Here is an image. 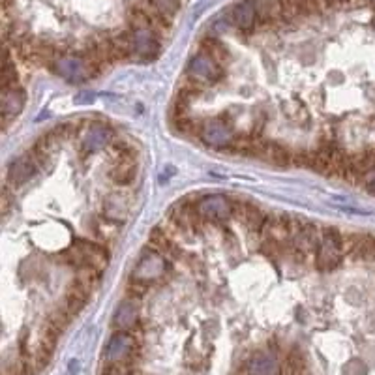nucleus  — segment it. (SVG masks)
Listing matches in <instances>:
<instances>
[{"label": "nucleus", "instance_id": "nucleus-32", "mask_svg": "<svg viewBox=\"0 0 375 375\" xmlns=\"http://www.w3.org/2000/svg\"><path fill=\"white\" fill-rule=\"evenodd\" d=\"M366 364L360 362V360H351V362L346 366V375H366Z\"/></svg>", "mask_w": 375, "mask_h": 375}, {"label": "nucleus", "instance_id": "nucleus-11", "mask_svg": "<svg viewBox=\"0 0 375 375\" xmlns=\"http://www.w3.org/2000/svg\"><path fill=\"white\" fill-rule=\"evenodd\" d=\"M321 238H323L321 227L316 226V223L304 221L298 235L291 240V244L295 246L297 250L302 251L304 256H310V253H317L319 244H321Z\"/></svg>", "mask_w": 375, "mask_h": 375}, {"label": "nucleus", "instance_id": "nucleus-2", "mask_svg": "<svg viewBox=\"0 0 375 375\" xmlns=\"http://www.w3.org/2000/svg\"><path fill=\"white\" fill-rule=\"evenodd\" d=\"M344 259V235L336 227H325L319 250L316 253V267L319 270H334Z\"/></svg>", "mask_w": 375, "mask_h": 375}, {"label": "nucleus", "instance_id": "nucleus-14", "mask_svg": "<svg viewBox=\"0 0 375 375\" xmlns=\"http://www.w3.org/2000/svg\"><path fill=\"white\" fill-rule=\"evenodd\" d=\"M139 319V304L135 298H126L119 304L113 316V327L117 330H133Z\"/></svg>", "mask_w": 375, "mask_h": 375}, {"label": "nucleus", "instance_id": "nucleus-15", "mask_svg": "<svg viewBox=\"0 0 375 375\" xmlns=\"http://www.w3.org/2000/svg\"><path fill=\"white\" fill-rule=\"evenodd\" d=\"M246 375H280V362L272 353H257L246 364Z\"/></svg>", "mask_w": 375, "mask_h": 375}, {"label": "nucleus", "instance_id": "nucleus-6", "mask_svg": "<svg viewBox=\"0 0 375 375\" xmlns=\"http://www.w3.org/2000/svg\"><path fill=\"white\" fill-rule=\"evenodd\" d=\"M203 221H226L233 216V203L223 196H207L197 203Z\"/></svg>", "mask_w": 375, "mask_h": 375}, {"label": "nucleus", "instance_id": "nucleus-22", "mask_svg": "<svg viewBox=\"0 0 375 375\" xmlns=\"http://www.w3.org/2000/svg\"><path fill=\"white\" fill-rule=\"evenodd\" d=\"M89 297H90V291L87 289L84 286H81L79 281H75L70 289H68V293H66V310L70 311L72 316H75V314H79V311L83 310L84 306H87V302H89Z\"/></svg>", "mask_w": 375, "mask_h": 375}, {"label": "nucleus", "instance_id": "nucleus-24", "mask_svg": "<svg viewBox=\"0 0 375 375\" xmlns=\"http://www.w3.org/2000/svg\"><path fill=\"white\" fill-rule=\"evenodd\" d=\"M201 49L203 53H207L209 57H212V59L218 62V64H226L227 60H229V51H227L226 43H221L218 38H205L201 42Z\"/></svg>", "mask_w": 375, "mask_h": 375}, {"label": "nucleus", "instance_id": "nucleus-23", "mask_svg": "<svg viewBox=\"0 0 375 375\" xmlns=\"http://www.w3.org/2000/svg\"><path fill=\"white\" fill-rule=\"evenodd\" d=\"M150 246L158 250L161 256H179V250H177V244L175 240L169 235H167L161 227H156L150 233Z\"/></svg>", "mask_w": 375, "mask_h": 375}, {"label": "nucleus", "instance_id": "nucleus-13", "mask_svg": "<svg viewBox=\"0 0 375 375\" xmlns=\"http://www.w3.org/2000/svg\"><path fill=\"white\" fill-rule=\"evenodd\" d=\"M24 101H27V94L21 87L2 90V128H6L10 120L15 119L23 111Z\"/></svg>", "mask_w": 375, "mask_h": 375}, {"label": "nucleus", "instance_id": "nucleus-33", "mask_svg": "<svg viewBox=\"0 0 375 375\" xmlns=\"http://www.w3.org/2000/svg\"><path fill=\"white\" fill-rule=\"evenodd\" d=\"M366 190H368L369 196H375V175H372V177L366 180Z\"/></svg>", "mask_w": 375, "mask_h": 375}, {"label": "nucleus", "instance_id": "nucleus-10", "mask_svg": "<svg viewBox=\"0 0 375 375\" xmlns=\"http://www.w3.org/2000/svg\"><path fill=\"white\" fill-rule=\"evenodd\" d=\"M229 21L242 32L257 29V0H240L229 10Z\"/></svg>", "mask_w": 375, "mask_h": 375}, {"label": "nucleus", "instance_id": "nucleus-34", "mask_svg": "<svg viewBox=\"0 0 375 375\" xmlns=\"http://www.w3.org/2000/svg\"><path fill=\"white\" fill-rule=\"evenodd\" d=\"M368 2H374V4H375V0H368Z\"/></svg>", "mask_w": 375, "mask_h": 375}, {"label": "nucleus", "instance_id": "nucleus-1", "mask_svg": "<svg viewBox=\"0 0 375 375\" xmlns=\"http://www.w3.org/2000/svg\"><path fill=\"white\" fill-rule=\"evenodd\" d=\"M64 259L72 267L81 268V267H94L98 270H103L108 267L109 256L105 248L89 242V240H75L64 253Z\"/></svg>", "mask_w": 375, "mask_h": 375}, {"label": "nucleus", "instance_id": "nucleus-16", "mask_svg": "<svg viewBox=\"0 0 375 375\" xmlns=\"http://www.w3.org/2000/svg\"><path fill=\"white\" fill-rule=\"evenodd\" d=\"M263 235L268 240H276V242H289L291 238V218L287 216H268L263 227Z\"/></svg>", "mask_w": 375, "mask_h": 375}, {"label": "nucleus", "instance_id": "nucleus-29", "mask_svg": "<svg viewBox=\"0 0 375 375\" xmlns=\"http://www.w3.org/2000/svg\"><path fill=\"white\" fill-rule=\"evenodd\" d=\"M149 2L169 19H173L180 10V0H149Z\"/></svg>", "mask_w": 375, "mask_h": 375}, {"label": "nucleus", "instance_id": "nucleus-3", "mask_svg": "<svg viewBox=\"0 0 375 375\" xmlns=\"http://www.w3.org/2000/svg\"><path fill=\"white\" fill-rule=\"evenodd\" d=\"M138 355V339L131 330H117L103 351L105 362H133Z\"/></svg>", "mask_w": 375, "mask_h": 375}, {"label": "nucleus", "instance_id": "nucleus-28", "mask_svg": "<svg viewBox=\"0 0 375 375\" xmlns=\"http://www.w3.org/2000/svg\"><path fill=\"white\" fill-rule=\"evenodd\" d=\"M70 319H72V314L66 310V308H62V310L59 308V310L51 311V316H49L47 323L53 328H57L59 332H64V328L70 325Z\"/></svg>", "mask_w": 375, "mask_h": 375}, {"label": "nucleus", "instance_id": "nucleus-9", "mask_svg": "<svg viewBox=\"0 0 375 375\" xmlns=\"http://www.w3.org/2000/svg\"><path fill=\"white\" fill-rule=\"evenodd\" d=\"M38 167H40V163L32 152L19 156L8 167V182L12 186H23L24 182H29L36 175Z\"/></svg>", "mask_w": 375, "mask_h": 375}, {"label": "nucleus", "instance_id": "nucleus-27", "mask_svg": "<svg viewBox=\"0 0 375 375\" xmlns=\"http://www.w3.org/2000/svg\"><path fill=\"white\" fill-rule=\"evenodd\" d=\"M100 272L101 270H98V268L94 267H81L78 268V278H75V281H79L81 286H84L92 293L96 287L100 286Z\"/></svg>", "mask_w": 375, "mask_h": 375}, {"label": "nucleus", "instance_id": "nucleus-20", "mask_svg": "<svg viewBox=\"0 0 375 375\" xmlns=\"http://www.w3.org/2000/svg\"><path fill=\"white\" fill-rule=\"evenodd\" d=\"M135 173H138V161H135V158H119V161L115 163L113 169L109 171V177H111L115 184L126 186L135 179Z\"/></svg>", "mask_w": 375, "mask_h": 375}, {"label": "nucleus", "instance_id": "nucleus-21", "mask_svg": "<svg viewBox=\"0 0 375 375\" xmlns=\"http://www.w3.org/2000/svg\"><path fill=\"white\" fill-rule=\"evenodd\" d=\"M111 130L105 128V126H92L87 135L83 139V149L87 152H96V150H101L103 147H108L109 141H111Z\"/></svg>", "mask_w": 375, "mask_h": 375}, {"label": "nucleus", "instance_id": "nucleus-26", "mask_svg": "<svg viewBox=\"0 0 375 375\" xmlns=\"http://www.w3.org/2000/svg\"><path fill=\"white\" fill-rule=\"evenodd\" d=\"M17 87V70L15 62L10 57V47L6 45V57H4V68H2V90H10Z\"/></svg>", "mask_w": 375, "mask_h": 375}, {"label": "nucleus", "instance_id": "nucleus-4", "mask_svg": "<svg viewBox=\"0 0 375 375\" xmlns=\"http://www.w3.org/2000/svg\"><path fill=\"white\" fill-rule=\"evenodd\" d=\"M53 70L59 73L60 78L70 81V83H84L89 79L98 78L92 66L87 62L81 54H68V57H59L53 62Z\"/></svg>", "mask_w": 375, "mask_h": 375}, {"label": "nucleus", "instance_id": "nucleus-30", "mask_svg": "<svg viewBox=\"0 0 375 375\" xmlns=\"http://www.w3.org/2000/svg\"><path fill=\"white\" fill-rule=\"evenodd\" d=\"M147 291H149V281L141 280V278H131V280L128 281V286H126V293H128L131 298H141Z\"/></svg>", "mask_w": 375, "mask_h": 375}, {"label": "nucleus", "instance_id": "nucleus-19", "mask_svg": "<svg viewBox=\"0 0 375 375\" xmlns=\"http://www.w3.org/2000/svg\"><path fill=\"white\" fill-rule=\"evenodd\" d=\"M375 171V150L368 149L358 152V154L351 156V175L349 179L351 182L358 179V177H366V175L374 173Z\"/></svg>", "mask_w": 375, "mask_h": 375}, {"label": "nucleus", "instance_id": "nucleus-7", "mask_svg": "<svg viewBox=\"0 0 375 375\" xmlns=\"http://www.w3.org/2000/svg\"><path fill=\"white\" fill-rule=\"evenodd\" d=\"M199 138L207 147L212 149H223L233 143V131L231 128L220 119L207 120L199 130Z\"/></svg>", "mask_w": 375, "mask_h": 375}, {"label": "nucleus", "instance_id": "nucleus-17", "mask_svg": "<svg viewBox=\"0 0 375 375\" xmlns=\"http://www.w3.org/2000/svg\"><path fill=\"white\" fill-rule=\"evenodd\" d=\"M163 272V257L158 250L149 251L147 256H143V259L139 261L138 270L133 278H141V280H154L158 276Z\"/></svg>", "mask_w": 375, "mask_h": 375}, {"label": "nucleus", "instance_id": "nucleus-25", "mask_svg": "<svg viewBox=\"0 0 375 375\" xmlns=\"http://www.w3.org/2000/svg\"><path fill=\"white\" fill-rule=\"evenodd\" d=\"M353 256L357 257V259H364V261L375 259V237H372V235H358Z\"/></svg>", "mask_w": 375, "mask_h": 375}, {"label": "nucleus", "instance_id": "nucleus-31", "mask_svg": "<svg viewBox=\"0 0 375 375\" xmlns=\"http://www.w3.org/2000/svg\"><path fill=\"white\" fill-rule=\"evenodd\" d=\"M57 131V135L60 138V141H68V139H72L73 135H78L79 131V124L78 122H72V120H68V122H62L54 128Z\"/></svg>", "mask_w": 375, "mask_h": 375}, {"label": "nucleus", "instance_id": "nucleus-8", "mask_svg": "<svg viewBox=\"0 0 375 375\" xmlns=\"http://www.w3.org/2000/svg\"><path fill=\"white\" fill-rule=\"evenodd\" d=\"M154 30H131V43H133V54L143 60H152L160 54V40Z\"/></svg>", "mask_w": 375, "mask_h": 375}, {"label": "nucleus", "instance_id": "nucleus-18", "mask_svg": "<svg viewBox=\"0 0 375 375\" xmlns=\"http://www.w3.org/2000/svg\"><path fill=\"white\" fill-rule=\"evenodd\" d=\"M270 163H274L276 167H289L293 163V152L287 147L274 141H265L261 149V156Z\"/></svg>", "mask_w": 375, "mask_h": 375}, {"label": "nucleus", "instance_id": "nucleus-12", "mask_svg": "<svg viewBox=\"0 0 375 375\" xmlns=\"http://www.w3.org/2000/svg\"><path fill=\"white\" fill-rule=\"evenodd\" d=\"M237 214L250 233H261L268 216L263 214V210L251 203H233V216Z\"/></svg>", "mask_w": 375, "mask_h": 375}, {"label": "nucleus", "instance_id": "nucleus-5", "mask_svg": "<svg viewBox=\"0 0 375 375\" xmlns=\"http://www.w3.org/2000/svg\"><path fill=\"white\" fill-rule=\"evenodd\" d=\"M188 78L201 84H210L223 78V70H221V64H218L212 57H209V54L201 51V53L196 54L190 60V64H188Z\"/></svg>", "mask_w": 375, "mask_h": 375}]
</instances>
